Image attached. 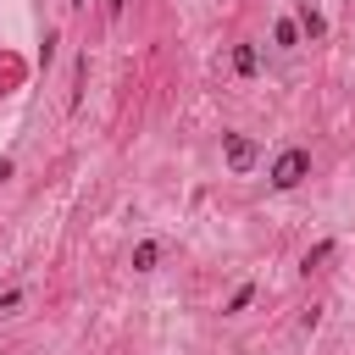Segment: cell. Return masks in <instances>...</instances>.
Masks as SVG:
<instances>
[{"label": "cell", "instance_id": "cell-1", "mask_svg": "<svg viewBox=\"0 0 355 355\" xmlns=\"http://www.w3.org/2000/svg\"><path fill=\"white\" fill-rule=\"evenodd\" d=\"M305 178H311V150H305V144H283V150L272 155V166H266V183H272L277 194H294Z\"/></svg>", "mask_w": 355, "mask_h": 355}, {"label": "cell", "instance_id": "cell-2", "mask_svg": "<svg viewBox=\"0 0 355 355\" xmlns=\"http://www.w3.org/2000/svg\"><path fill=\"white\" fill-rule=\"evenodd\" d=\"M222 161H227L233 178H250L255 161H261V144H255L250 133H222Z\"/></svg>", "mask_w": 355, "mask_h": 355}, {"label": "cell", "instance_id": "cell-3", "mask_svg": "<svg viewBox=\"0 0 355 355\" xmlns=\"http://www.w3.org/2000/svg\"><path fill=\"white\" fill-rule=\"evenodd\" d=\"M255 72H261V50H255L250 39H239V44H233V78H244V83H250Z\"/></svg>", "mask_w": 355, "mask_h": 355}, {"label": "cell", "instance_id": "cell-4", "mask_svg": "<svg viewBox=\"0 0 355 355\" xmlns=\"http://www.w3.org/2000/svg\"><path fill=\"white\" fill-rule=\"evenodd\" d=\"M333 255H338V239H316V244H311V250L300 255V272L311 277V272H322V266H327Z\"/></svg>", "mask_w": 355, "mask_h": 355}, {"label": "cell", "instance_id": "cell-5", "mask_svg": "<svg viewBox=\"0 0 355 355\" xmlns=\"http://www.w3.org/2000/svg\"><path fill=\"white\" fill-rule=\"evenodd\" d=\"M294 22H300V33H305V39H322V33H327V17H322V11L311 6V0H300V11H294Z\"/></svg>", "mask_w": 355, "mask_h": 355}, {"label": "cell", "instance_id": "cell-6", "mask_svg": "<svg viewBox=\"0 0 355 355\" xmlns=\"http://www.w3.org/2000/svg\"><path fill=\"white\" fill-rule=\"evenodd\" d=\"M83 83H89V50H78V61H72V89H67V111H78V105H83Z\"/></svg>", "mask_w": 355, "mask_h": 355}, {"label": "cell", "instance_id": "cell-7", "mask_svg": "<svg viewBox=\"0 0 355 355\" xmlns=\"http://www.w3.org/2000/svg\"><path fill=\"white\" fill-rule=\"evenodd\" d=\"M128 261H133V272H155L161 266V239H139Z\"/></svg>", "mask_w": 355, "mask_h": 355}, {"label": "cell", "instance_id": "cell-8", "mask_svg": "<svg viewBox=\"0 0 355 355\" xmlns=\"http://www.w3.org/2000/svg\"><path fill=\"white\" fill-rule=\"evenodd\" d=\"M255 294H261V283H255V277H250V283H239V288L227 294V305H222V316H244V311L255 305Z\"/></svg>", "mask_w": 355, "mask_h": 355}, {"label": "cell", "instance_id": "cell-9", "mask_svg": "<svg viewBox=\"0 0 355 355\" xmlns=\"http://www.w3.org/2000/svg\"><path fill=\"white\" fill-rule=\"evenodd\" d=\"M272 39H277V50H294V44H305V33H300V22H294V17H277Z\"/></svg>", "mask_w": 355, "mask_h": 355}, {"label": "cell", "instance_id": "cell-10", "mask_svg": "<svg viewBox=\"0 0 355 355\" xmlns=\"http://www.w3.org/2000/svg\"><path fill=\"white\" fill-rule=\"evenodd\" d=\"M316 327H322V305H305L300 311V333H316Z\"/></svg>", "mask_w": 355, "mask_h": 355}, {"label": "cell", "instance_id": "cell-11", "mask_svg": "<svg viewBox=\"0 0 355 355\" xmlns=\"http://www.w3.org/2000/svg\"><path fill=\"white\" fill-rule=\"evenodd\" d=\"M22 300H28V294H22V288H6V294H0V316H11V311H17V305H22Z\"/></svg>", "mask_w": 355, "mask_h": 355}, {"label": "cell", "instance_id": "cell-12", "mask_svg": "<svg viewBox=\"0 0 355 355\" xmlns=\"http://www.w3.org/2000/svg\"><path fill=\"white\" fill-rule=\"evenodd\" d=\"M105 11H111V17H122V11H128V0H105Z\"/></svg>", "mask_w": 355, "mask_h": 355}, {"label": "cell", "instance_id": "cell-13", "mask_svg": "<svg viewBox=\"0 0 355 355\" xmlns=\"http://www.w3.org/2000/svg\"><path fill=\"white\" fill-rule=\"evenodd\" d=\"M11 172H17V161H0V183H6V178H11Z\"/></svg>", "mask_w": 355, "mask_h": 355}, {"label": "cell", "instance_id": "cell-14", "mask_svg": "<svg viewBox=\"0 0 355 355\" xmlns=\"http://www.w3.org/2000/svg\"><path fill=\"white\" fill-rule=\"evenodd\" d=\"M67 6H72V11H83V0H67Z\"/></svg>", "mask_w": 355, "mask_h": 355}]
</instances>
